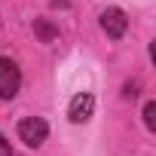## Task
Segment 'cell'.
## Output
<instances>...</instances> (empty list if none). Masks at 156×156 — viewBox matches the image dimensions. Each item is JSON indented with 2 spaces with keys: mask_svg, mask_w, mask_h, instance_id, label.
<instances>
[{
  "mask_svg": "<svg viewBox=\"0 0 156 156\" xmlns=\"http://www.w3.org/2000/svg\"><path fill=\"white\" fill-rule=\"evenodd\" d=\"M22 86V73L12 58H0V98H16Z\"/></svg>",
  "mask_w": 156,
  "mask_h": 156,
  "instance_id": "cell-1",
  "label": "cell"
},
{
  "mask_svg": "<svg viewBox=\"0 0 156 156\" xmlns=\"http://www.w3.org/2000/svg\"><path fill=\"white\" fill-rule=\"evenodd\" d=\"M46 135H49V126H46L40 116H28V119L19 122V138H22L28 147H40V144L46 141Z\"/></svg>",
  "mask_w": 156,
  "mask_h": 156,
  "instance_id": "cell-2",
  "label": "cell"
},
{
  "mask_svg": "<svg viewBox=\"0 0 156 156\" xmlns=\"http://www.w3.org/2000/svg\"><path fill=\"white\" fill-rule=\"evenodd\" d=\"M126 28H129V19H126V12H122V9L110 6V9H104V12H101V31H104L110 40H119V37L126 34Z\"/></svg>",
  "mask_w": 156,
  "mask_h": 156,
  "instance_id": "cell-3",
  "label": "cell"
},
{
  "mask_svg": "<svg viewBox=\"0 0 156 156\" xmlns=\"http://www.w3.org/2000/svg\"><path fill=\"white\" fill-rule=\"evenodd\" d=\"M92 110H95V98H92L89 92H80V95L70 98L67 116H70V122H86V119L92 116Z\"/></svg>",
  "mask_w": 156,
  "mask_h": 156,
  "instance_id": "cell-4",
  "label": "cell"
},
{
  "mask_svg": "<svg viewBox=\"0 0 156 156\" xmlns=\"http://www.w3.org/2000/svg\"><path fill=\"white\" fill-rule=\"evenodd\" d=\"M34 34H37L43 43H52V40L58 37V28H55L49 19H37V22H34Z\"/></svg>",
  "mask_w": 156,
  "mask_h": 156,
  "instance_id": "cell-5",
  "label": "cell"
},
{
  "mask_svg": "<svg viewBox=\"0 0 156 156\" xmlns=\"http://www.w3.org/2000/svg\"><path fill=\"white\" fill-rule=\"evenodd\" d=\"M144 122H147L150 132H156V104H153V101L144 104Z\"/></svg>",
  "mask_w": 156,
  "mask_h": 156,
  "instance_id": "cell-6",
  "label": "cell"
},
{
  "mask_svg": "<svg viewBox=\"0 0 156 156\" xmlns=\"http://www.w3.org/2000/svg\"><path fill=\"white\" fill-rule=\"evenodd\" d=\"M0 156H12V147H9V141L0 135Z\"/></svg>",
  "mask_w": 156,
  "mask_h": 156,
  "instance_id": "cell-7",
  "label": "cell"
},
{
  "mask_svg": "<svg viewBox=\"0 0 156 156\" xmlns=\"http://www.w3.org/2000/svg\"><path fill=\"white\" fill-rule=\"evenodd\" d=\"M122 95H126V98H135V95H138V86H132V83H129V86H126V92H122Z\"/></svg>",
  "mask_w": 156,
  "mask_h": 156,
  "instance_id": "cell-8",
  "label": "cell"
}]
</instances>
